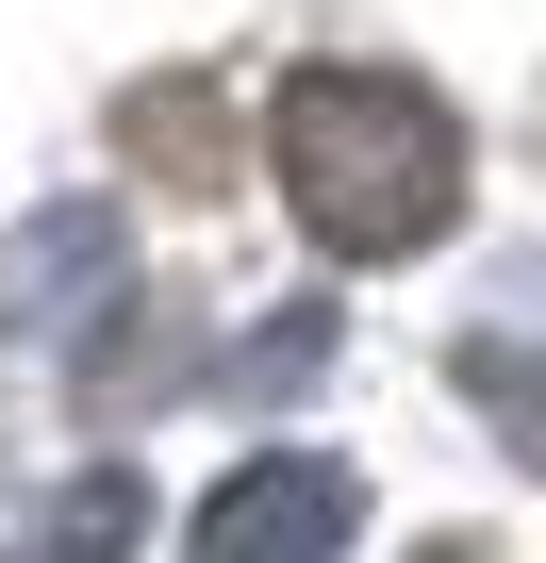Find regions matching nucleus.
<instances>
[{
	"instance_id": "nucleus-7",
	"label": "nucleus",
	"mask_w": 546,
	"mask_h": 563,
	"mask_svg": "<svg viewBox=\"0 0 546 563\" xmlns=\"http://www.w3.org/2000/svg\"><path fill=\"white\" fill-rule=\"evenodd\" d=\"M100 265H116V216H100V199H67V216H51L34 249H18V316H51V299H83Z\"/></svg>"
},
{
	"instance_id": "nucleus-2",
	"label": "nucleus",
	"mask_w": 546,
	"mask_h": 563,
	"mask_svg": "<svg viewBox=\"0 0 546 563\" xmlns=\"http://www.w3.org/2000/svg\"><path fill=\"white\" fill-rule=\"evenodd\" d=\"M348 530H365V481L332 448H265V464H232L199 497L182 563H348Z\"/></svg>"
},
{
	"instance_id": "nucleus-5",
	"label": "nucleus",
	"mask_w": 546,
	"mask_h": 563,
	"mask_svg": "<svg viewBox=\"0 0 546 563\" xmlns=\"http://www.w3.org/2000/svg\"><path fill=\"white\" fill-rule=\"evenodd\" d=\"M133 530H149V497H133V464H83L67 497H34L18 530H0V563H133Z\"/></svg>"
},
{
	"instance_id": "nucleus-8",
	"label": "nucleus",
	"mask_w": 546,
	"mask_h": 563,
	"mask_svg": "<svg viewBox=\"0 0 546 563\" xmlns=\"http://www.w3.org/2000/svg\"><path fill=\"white\" fill-rule=\"evenodd\" d=\"M315 365H332V316H315V299H282V332H248L215 382H232V398H299Z\"/></svg>"
},
{
	"instance_id": "nucleus-10",
	"label": "nucleus",
	"mask_w": 546,
	"mask_h": 563,
	"mask_svg": "<svg viewBox=\"0 0 546 563\" xmlns=\"http://www.w3.org/2000/svg\"><path fill=\"white\" fill-rule=\"evenodd\" d=\"M0 316H18V299H0Z\"/></svg>"
},
{
	"instance_id": "nucleus-6",
	"label": "nucleus",
	"mask_w": 546,
	"mask_h": 563,
	"mask_svg": "<svg viewBox=\"0 0 546 563\" xmlns=\"http://www.w3.org/2000/svg\"><path fill=\"white\" fill-rule=\"evenodd\" d=\"M447 382L497 415V448H513V464H546V349H530V332H464V349H447Z\"/></svg>"
},
{
	"instance_id": "nucleus-3",
	"label": "nucleus",
	"mask_w": 546,
	"mask_h": 563,
	"mask_svg": "<svg viewBox=\"0 0 546 563\" xmlns=\"http://www.w3.org/2000/svg\"><path fill=\"white\" fill-rule=\"evenodd\" d=\"M182 382H199V299H182V282H116L100 332L67 349V415H83V431H133V415L182 398Z\"/></svg>"
},
{
	"instance_id": "nucleus-1",
	"label": "nucleus",
	"mask_w": 546,
	"mask_h": 563,
	"mask_svg": "<svg viewBox=\"0 0 546 563\" xmlns=\"http://www.w3.org/2000/svg\"><path fill=\"white\" fill-rule=\"evenodd\" d=\"M265 150H282V199L332 265H414L464 216V117L414 67H282Z\"/></svg>"
},
{
	"instance_id": "nucleus-9",
	"label": "nucleus",
	"mask_w": 546,
	"mask_h": 563,
	"mask_svg": "<svg viewBox=\"0 0 546 563\" xmlns=\"http://www.w3.org/2000/svg\"><path fill=\"white\" fill-rule=\"evenodd\" d=\"M431 563H480V547H464V530H447V547H431Z\"/></svg>"
},
{
	"instance_id": "nucleus-4",
	"label": "nucleus",
	"mask_w": 546,
	"mask_h": 563,
	"mask_svg": "<svg viewBox=\"0 0 546 563\" xmlns=\"http://www.w3.org/2000/svg\"><path fill=\"white\" fill-rule=\"evenodd\" d=\"M116 166H149L166 199H232V133H215V84H133L116 100Z\"/></svg>"
}]
</instances>
